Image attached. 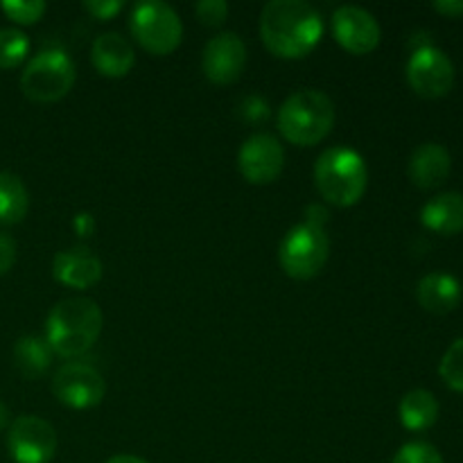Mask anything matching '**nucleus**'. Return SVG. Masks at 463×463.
Here are the masks:
<instances>
[{"instance_id":"obj_1","label":"nucleus","mask_w":463,"mask_h":463,"mask_svg":"<svg viewBox=\"0 0 463 463\" xmlns=\"http://www.w3.org/2000/svg\"><path fill=\"white\" fill-rule=\"evenodd\" d=\"M260 36L276 57L301 59L319 45L324 21L306 0H271L260 12Z\"/></svg>"},{"instance_id":"obj_2","label":"nucleus","mask_w":463,"mask_h":463,"mask_svg":"<svg viewBox=\"0 0 463 463\" xmlns=\"http://www.w3.org/2000/svg\"><path fill=\"white\" fill-rule=\"evenodd\" d=\"M104 315L93 298H63L45 321V342L59 357H77L89 351L102 333Z\"/></svg>"},{"instance_id":"obj_3","label":"nucleus","mask_w":463,"mask_h":463,"mask_svg":"<svg viewBox=\"0 0 463 463\" xmlns=\"http://www.w3.org/2000/svg\"><path fill=\"white\" fill-rule=\"evenodd\" d=\"M315 184L326 202L348 208L364 197L369 170L360 152L337 145V147H328L317 158Z\"/></svg>"},{"instance_id":"obj_4","label":"nucleus","mask_w":463,"mask_h":463,"mask_svg":"<svg viewBox=\"0 0 463 463\" xmlns=\"http://www.w3.org/2000/svg\"><path fill=\"white\" fill-rule=\"evenodd\" d=\"M335 116V102L324 90H294L279 109V131L292 145L312 147L330 134Z\"/></svg>"},{"instance_id":"obj_5","label":"nucleus","mask_w":463,"mask_h":463,"mask_svg":"<svg viewBox=\"0 0 463 463\" xmlns=\"http://www.w3.org/2000/svg\"><path fill=\"white\" fill-rule=\"evenodd\" d=\"M75 77L77 68L71 54L61 48H48L27 61L21 75V90L32 102H59L71 93Z\"/></svg>"},{"instance_id":"obj_6","label":"nucleus","mask_w":463,"mask_h":463,"mask_svg":"<svg viewBox=\"0 0 463 463\" xmlns=\"http://www.w3.org/2000/svg\"><path fill=\"white\" fill-rule=\"evenodd\" d=\"M129 27L134 39L147 52L158 54V57L175 52L184 36L179 14L163 0H145V3L136 5L131 12Z\"/></svg>"},{"instance_id":"obj_7","label":"nucleus","mask_w":463,"mask_h":463,"mask_svg":"<svg viewBox=\"0 0 463 463\" xmlns=\"http://www.w3.org/2000/svg\"><path fill=\"white\" fill-rule=\"evenodd\" d=\"M330 256V240L324 229L310 224H298L283 238L279 249L280 267L297 280L315 279Z\"/></svg>"},{"instance_id":"obj_8","label":"nucleus","mask_w":463,"mask_h":463,"mask_svg":"<svg viewBox=\"0 0 463 463\" xmlns=\"http://www.w3.org/2000/svg\"><path fill=\"white\" fill-rule=\"evenodd\" d=\"M52 393L61 405L71 410H90L107 396L102 373L84 362H68L52 375Z\"/></svg>"},{"instance_id":"obj_9","label":"nucleus","mask_w":463,"mask_h":463,"mask_svg":"<svg viewBox=\"0 0 463 463\" xmlns=\"http://www.w3.org/2000/svg\"><path fill=\"white\" fill-rule=\"evenodd\" d=\"M7 448L16 463H50L57 452V432L39 416H18L9 425Z\"/></svg>"},{"instance_id":"obj_10","label":"nucleus","mask_w":463,"mask_h":463,"mask_svg":"<svg viewBox=\"0 0 463 463\" xmlns=\"http://www.w3.org/2000/svg\"><path fill=\"white\" fill-rule=\"evenodd\" d=\"M407 81L423 98H443L455 84V66L437 45H425L411 52L407 61Z\"/></svg>"},{"instance_id":"obj_11","label":"nucleus","mask_w":463,"mask_h":463,"mask_svg":"<svg viewBox=\"0 0 463 463\" xmlns=\"http://www.w3.org/2000/svg\"><path fill=\"white\" fill-rule=\"evenodd\" d=\"M238 165L249 184L265 185L280 176L285 167V149L271 134H253L242 143Z\"/></svg>"},{"instance_id":"obj_12","label":"nucleus","mask_w":463,"mask_h":463,"mask_svg":"<svg viewBox=\"0 0 463 463\" xmlns=\"http://www.w3.org/2000/svg\"><path fill=\"white\" fill-rule=\"evenodd\" d=\"M333 34L344 50L353 54H369L380 43V23L373 14L357 5H344L333 12Z\"/></svg>"},{"instance_id":"obj_13","label":"nucleus","mask_w":463,"mask_h":463,"mask_svg":"<svg viewBox=\"0 0 463 463\" xmlns=\"http://www.w3.org/2000/svg\"><path fill=\"white\" fill-rule=\"evenodd\" d=\"M247 66V45L235 32L213 36L203 48V75L215 84H233Z\"/></svg>"},{"instance_id":"obj_14","label":"nucleus","mask_w":463,"mask_h":463,"mask_svg":"<svg viewBox=\"0 0 463 463\" xmlns=\"http://www.w3.org/2000/svg\"><path fill=\"white\" fill-rule=\"evenodd\" d=\"M104 274L102 260L89 247H72L59 251L52 260V276L72 289H86L99 283Z\"/></svg>"},{"instance_id":"obj_15","label":"nucleus","mask_w":463,"mask_h":463,"mask_svg":"<svg viewBox=\"0 0 463 463\" xmlns=\"http://www.w3.org/2000/svg\"><path fill=\"white\" fill-rule=\"evenodd\" d=\"M452 158L443 145L439 143H423L411 152L407 175L411 184L420 190H434L450 176Z\"/></svg>"},{"instance_id":"obj_16","label":"nucleus","mask_w":463,"mask_h":463,"mask_svg":"<svg viewBox=\"0 0 463 463\" xmlns=\"http://www.w3.org/2000/svg\"><path fill=\"white\" fill-rule=\"evenodd\" d=\"M90 59L98 68L99 75L104 77H125L134 68L136 52L129 41L118 32H104L95 36L93 48H90Z\"/></svg>"},{"instance_id":"obj_17","label":"nucleus","mask_w":463,"mask_h":463,"mask_svg":"<svg viewBox=\"0 0 463 463\" xmlns=\"http://www.w3.org/2000/svg\"><path fill=\"white\" fill-rule=\"evenodd\" d=\"M463 289L459 279L446 271H432L423 276L416 285V298L420 307H425L432 315H448L461 303Z\"/></svg>"},{"instance_id":"obj_18","label":"nucleus","mask_w":463,"mask_h":463,"mask_svg":"<svg viewBox=\"0 0 463 463\" xmlns=\"http://www.w3.org/2000/svg\"><path fill=\"white\" fill-rule=\"evenodd\" d=\"M425 229L441 235H455L463 231V194L441 193L430 199L420 211Z\"/></svg>"},{"instance_id":"obj_19","label":"nucleus","mask_w":463,"mask_h":463,"mask_svg":"<svg viewBox=\"0 0 463 463\" xmlns=\"http://www.w3.org/2000/svg\"><path fill=\"white\" fill-rule=\"evenodd\" d=\"M398 414H401V423L410 432H423L437 423L439 401L428 389H411L402 396Z\"/></svg>"},{"instance_id":"obj_20","label":"nucleus","mask_w":463,"mask_h":463,"mask_svg":"<svg viewBox=\"0 0 463 463\" xmlns=\"http://www.w3.org/2000/svg\"><path fill=\"white\" fill-rule=\"evenodd\" d=\"M52 362V348L48 346L45 337L25 335L14 344V364L25 378H39L48 371Z\"/></svg>"},{"instance_id":"obj_21","label":"nucleus","mask_w":463,"mask_h":463,"mask_svg":"<svg viewBox=\"0 0 463 463\" xmlns=\"http://www.w3.org/2000/svg\"><path fill=\"white\" fill-rule=\"evenodd\" d=\"M27 208L30 194L21 176L14 172H0V224H18L27 215Z\"/></svg>"},{"instance_id":"obj_22","label":"nucleus","mask_w":463,"mask_h":463,"mask_svg":"<svg viewBox=\"0 0 463 463\" xmlns=\"http://www.w3.org/2000/svg\"><path fill=\"white\" fill-rule=\"evenodd\" d=\"M27 52H30V39L25 32L16 30V27L0 30V68L9 71V68L21 66Z\"/></svg>"},{"instance_id":"obj_23","label":"nucleus","mask_w":463,"mask_h":463,"mask_svg":"<svg viewBox=\"0 0 463 463\" xmlns=\"http://www.w3.org/2000/svg\"><path fill=\"white\" fill-rule=\"evenodd\" d=\"M439 373L452 392L463 393V337L450 344L441 364H439Z\"/></svg>"},{"instance_id":"obj_24","label":"nucleus","mask_w":463,"mask_h":463,"mask_svg":"<svg viewBox=\"0 0 463 463\" xmlns=\"http://www.w3.org/2000/svg\"><path fill=\"white\" fill-rule=\"evenodd\" d=\"M0 9L9 21L18 23V25H32V23L43 18L48 5L43 0H3Z\"/></svg>"},{"instance_id":"obj_25","label":"nucleus","mask_w":463,"mask_h":463,"mask_svg":"<svg viewBox=\"0 0 463 463\" xmlns=\"http://www.w3.org/2000/svg\"><path fill=\"white\" fill-rule=\"evenodd\" d=\"M392 463H446L443 461L441 452L434 446L425 441H411L405 443L401 450L396 452Z\"/></svg>"},{"instance_id":"obj_26","label":"nucleus","mask_w":463,"mask_h":463,"mask_svg":"<svg viewBox=\"0 0 463 463\" xmlns=\"http://www.w3.org/2000/svg\"><path fill=\"white\" fill-rule=\"evenodd\" d=\"M194 14H197L203 25L220 27L224 25L226 16H229V5L224 0H199L194 5Z\"/></svg>"},{"instance_id":"obj_27","label":"nucleus","mask_w":463,"mask_h":463,"mask_svg":"<svg viewBox=\"0 0 463 463\" xmlns=\"http://www.w3.org/2000/svg\"><path fill=\"white\" fill-rule=\"evenodd\" d=\"M81 7L98 21H109L125 7V3L122 0H86V3H81Z\"/></svg>"},{"instance_id":"obj_28","label":"nucleus","mask_w":463,"mask_h":463,"mask_svg":"<svg viewBox=\"0 0 463 463\" xmlns=\"http://www.w3.org/2000/svg\"><path fill=\"white\" fill-rule=\"evenodd\" d=\"M16 251V240L7 233H0V276H5L14 267Z\"/></svg>"},{"instance_id":"obj_29","label":"nucleus","mask_w":463,"mask_h":463,"mask_svg":"<svg viewBox=\"0 0 463 463\" xmlns=\"http://www.w3.org/2000/svg\"><path fill=\"white\" fill-rule=\"evenodd\" d=\"M434 12L448 18H461L463 16V0H434Z\"/></svg>"},{"instance_id":"obj_30","label":"nucleus","mask_w":463,"mask_h":463,"mask_svg":"<svg viewBox=\"0 0 463 463\" xmlns=\"http://www.w3.org/2000/svg\"><path fill=\"white\" fill-rule=\"evenodd\" d=\"M328 220H330V213L326 211L324 206H319V203H315V206L307 208L306 224L317 226V229H324L326 231V224H328Z\"/></svg>"},{"instance_id":"obj_31","label":"nucleus","mask_w":463,"mask_h":463,"mask_svg":"<svg viewBox=\"0 0 463 463\" xmlns=\"http://www.w3.org/2000/svg\"><path fill=\"white\" fill-rule=\"evenodd\" d=\"M72 226H75V233L77 235H93L95 231V220L90 213H80V215H75V222H72Z\"/></svg>"},{"instance_id":"obj_32","label":"nucleus","mask_w":463,"mask_h":463,"mask_svg":"<svg viewBox=\"0 0 463 463\" xmlns=\"http://www.w3.org/2000/svg\"><path fill=\"white\" fill-rule=\"evenodd\" d=\"M107 463H147V461L140 459V457H134V455H116V457H111Z\"/></svg>"},{"instance_id":"obj_33","label":"nucleus","mask_w":463,"mask_h":463,"mask_svg":"<svg viewBox=\"0 0 463 463\" xmlns=\"http://www.w3.org/2000/svg\"><path fill=\"white\" fill-rule=\"evenodd\" d=\"M9 425V410L3 401H0V430H5Z\"/></svg>"}]
</instances>
